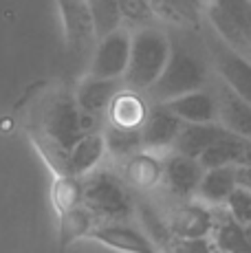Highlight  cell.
Masks as SVG:
<instances>
[{"label":"cell","instance_id":"cell-20","mask_svg":"<svg viewBox=\"0 0 251 253\" xmlns=\"http://www.w3.org/2000/svg\"><path fill=\"white\" fill-rule=\"evenodd\" d=\"M104 157H106L104 130L101 132H86L69 152V172L84 178L95 168H99Z\"/></svg>","mask_w":251,"mask_h":253},{"label":"cell","instance_id":"cell-8","mask_svg":"<svg viewBox=\"0 0 251 253\" xmlns=\"http://www.w3.org/2000/svg\"><path fill=\"white\" fill-rule=\"evenodd\" d=\"M205 168L199 159L181 154L176 150L163 157V187L178 201H190L196 196V187Z\"/></svg>","mask_w":251,"mask_h":253},{"label":"cell","instance_id":"cell-3","mask_svg":"<svg viewBox=\"0 0 251 253\" xmlns=\"http://www.w3.org/2000/svg\"><path fill=\"white\" fill-rule=\"evenodd\" d=\"M207 80H209L207 62L187 44L172 42L166 69L159 75V80L146 90V97L150 104H163V101H170L190 90L205 88Z\"/></svg>","mask_w":251,"mask_h":253},{"label":"cell","instance_id":"cell-31","mask_svg":"<svg viewBox=\"0 0 251 253\" xmlns=\"http://www.w3.org/2000/svg\"><path fill=\"white\" fill-rule=\"evenodd\" d=\"M167 251H187V253H209L216 251V242L211 236H199V238H172L166 247Z\"/></svg>","mask_w":251,"mask_h":253},{"label":"cell","instance_id":"cell-23","mask_svg":"<svg viewBox=\"0 0 251 253\" xmlns=\"http://www.w3.org/2000/svg\"><path fill=\"white\" fill-rule=\"evenodd\" d=\"M247 143H249V139H243V137H238V134L227 132L218 141H214V143L201 154L199 161L205 169L220 168V165H238Z\"/></svg>","mask_w":251,"mask_h":253},{"label":"cell","instance_id":"cell-22","mask_svg":"<svg viewBox=\"0 0 251 253\" xmlns=\"http://www.w3.org/2000/svg\"><path fill=\"white\" fill-rule=\"evenodd\" d=\"M57 218H60V222H57V245H60V249H69L77 240L88 238V233L97 225V218L93 216V211L84 203L66 209Z\"/></svg>","mask_w":251,"mask_h":253},{"label":"cell","instance_id":"cell-14","mask_svg":"<svg viewBox=\"0 0 251 253\" xmlns=\"http://www.w3.org/2000/svg\"><path fill=\"white\" fill-rule=\"evenodd\" d=\"M124 86V80H110V77H95L86 73L80 82H77L73 95L80 106V110H88V113H97L106 117L110 101L115 99Z\"/></svg>","mask_w":251,"mask_h":253},{"label":"cell","instance_id":"cell-2","mask_svg":"<svg viewBox=\"0 0 251 253\" xmlns=\"http://www.w3.org/2000/svg\"><path fill=\"white\" fill-rule=\"evenodd\" d=\"M159 24L161 22L132 29L130 60L128 69L124 73V84L128 88L146 92L166 69L172 40L166 29L159 27Z\"/></svg>","mask_w":251,"mask_h":253},{"label":"cell","instance_id":"cell-1","mask_svg":"<svg viewBox=\"0 0 251 253\" xmlns=\"http://www.w3.org/2000/svg\"><path fill=\"white\" fill-rule=\"evenodd\" d=\"M29 134L53 174L69 172V152L84 137L80 128V106L75 101V95L71 92L53 95L38 115V124L31 126Z\"/></svg>","mask_w":251,"mask_h":253},{"label":"cell","instance_id":"cell-30","mask_svg":"<svg viewBox=\"0 0 251 253\" xmlns=\"http://www.w3.org/2000/svg\"><path fill=\"white\" fill-rule=\"evenodd\" d=\"M225 207L236 222H240L243 227L249 225L251 222V189L245 187V185H236L231 189V194L227 196Z\"/></svg>","mask_w":251,"mask_h":253},{"label":"cell","instance_id":"cell-32","mask_svg":"<svg viewBox=\"0 0 251 253\" xmlns=\"http://www.w3.org/2000/svg\"><path fill=\"white\" fill-rule=\"evenodd\" d=\"M245 233H247V240H249V245H251V222H249V225H245Z\"/></svg>","mask_w":251,"mask_h":253},{"label":"cell","instance_id":"cell-7","mask_svg":"<svg viewBox=\"0 0 251 253\" xmlns=\"http://www.w3.org/2000/svg\"><path fill=\"white\" fill-rule=\"evenodd\" d=\"M130 44H132V29L126 27V24L101 36L95 42L86 73L95 77L124 80V73L128 69L130 60Z\"/></svg>","mask_w":251,"mask_h":253},{"label":"cell","instance_id":"cell-9","mask_svg":"<svg viewBox=\"0 0 251 253\" xmlns=\"http://www.w3.org/2000/svg\"><path fill=\"white\" fill-rule=\"evenodd\" d=\"M181 126L183 121L170 108H166L163 104H150V113L141 126L143 150H150V152L166 157L167 152L174 150Z\"/></svg>","mask_w":251,"mask_h":253},{"label":"cell","instance_id":"cell-16","mask_svg":"<svg viewBox=\"0 0 251 253\" xmlns=\"http://www.w3.org/2000/svg\"><path fill=\"white\" fill-rule=\"evenodd\" d=\"M150 7L159 22H166L176 29H201L205 20L203 0H150Z\"/></svg>","mask_w":251,"mask_h":253},{"label":"cell","instance_id":"cell-29","mask_svg":"<svg viewBox=\"0 0 251 253\" xmlns=\"http://www.w3.org/2000/svg\"><path fill=\"white\" fill-rule=\"evenodd\" d=\"M236 22L251 46V0H211Z\"/></svg>","mask_w":251,"mask_h":253},{"label":"cell","instance_id":"cell-10","mask_svg":"<svg viewBox=\"0 0 251 253\" xmlns=\"http://www.w3.org/2000/svg\"><path fill=\"white\" fill-rule=\"evenodd\" d=\"M167 225H170L172 236L176 238L211 236L216 227V216L209 205L196 201V198H190L167 216Z\"/></svg>","mask_w":251,"mask_h":253},{"label":"cell","instance_id":"cell-11","mask_svg":"<svg viewBox=\"0 0 251 253\" xmlns=\"http://www.w3.org/2000/svg\"><path fill=\"white\" fill-rule=\"evenodd\" d=\"M90 240L117 251H134V253H152L157 251L154 242L143 231L130 227L126 220L117 222H97L88 233Z\"/></svg>","mask_w":251,"mask_h":253},{"label":"cell","instance_id":"cell-25","mask_svg":"<svg viewBox=\"0 0 251 253\" xmlns=\"http://www.w3.org/2000/svg\"><path fill=\"white\" fill-rule=\"evenodd\" d=\"M104 139H106V154H110L113 161H126L130 154L143 150L141 130H126L117 126H104Z\"/></svg>","mask_w":251,"mask_h":253},{"label":"cell","instance_id":"cell-21","mask_svg":"<svg viewBox=\"0 0 251 253\" xmlns=\"http://www.w3.org/2000/svg\"><path fill=\"white\" fill-rule=\"evenodd\" d=\"M211 209H214V216H216V227H214V231H211V238H214V242H216V251L249 253L251 245L247 240L245 227L229 216L225 205H214Z\"/></svg>","mask_w":251,"mask_h":253},{"label":"cell","instance_id":"cell-12","mask_svg":"<svg viewBox=\"0 0 251 253\" xmlns=\"http://www.w3.org/2000/svg\"><path fill=\"white\" fill-rule=\"evenodd\" d=\"M148 113H150V101L146 92L128 88L124 84L106 110V124L126 130H141Z\"/></svg>","mask_w":251,"mask_h":253},{"label":"cell","instance_id":"cell-17","mask_svg":"<svg viewBox=\"0 0 251 253\" xmlns=\"http://www.w3.org/2000/svg\"><path fill=\"white\" fill-rule=\"evenodd\" d=\"M163 106L170 108L181 121H190V124H207V121H216L218 117L216 95L207 92L205 88L178 95L170 101H163Z\"/></svg>","mask_w":251,"mask_h":253},{"label":"cell","instance_id":"cell-6","mask_svg":"<svg viewBox=\"0 0 251 253\" xmlns=\"http://www.w3.org/2000/svg\"><path fill=\"white\" fill-rule=\"evenodd\" d=\"M207 44V55H209L211 64H214L216 73H218L220 82L229 86L238 97L251 104V60L234 51L223 38L216 31L207 33L205 38Z\"/></svg>","mask_w":251,"mask_h":253},{"label":"cell","instance_id":"cell-19","mask_svg":"<svg viewBox=\"0 0 251 253\" xmlns=\"http://www.w3.org/2000/svg\"><path fill=\"white\" fill-rule=\"evenodd\" d=\"M236 165H220V168H209L203 172L201 183L196 187V201L205 205H225L227 196L236 187Z\"/></svg>","mask_w":251,"mask_h":253},{"label":"cell","instance_id":"cell-28","mask_svg":"<svg viewBox=\"0 0 251 253\" xmlns=\"http://www.w3.org/2000/svg\"><path fill=\"white\" fill-rule=\"evenodd\" d=\"M119 9H122L124 24H128L130 29L137 27H148V24H157L159 18L154 16L150 0H117Z\"/></svg>","mask_w":251,"mask_h":253},{"label":"cell","instance_id":"cell-18","mask_svg":"<svg viewBox=\"0 0 251 253\" xmlns=\"http://www.w3.org/2000/svg\"><path fill=\"white\" fill-rule=\"evenodd\" d=\"M223 134H227V130L218 121H207V124H190V121H183L181 132L176 137L174 150L187 157L199 159L207 148H209L214 141H218Z\"/></svg>","mask_w":251,"mask_h":253},{"label":"cell","instance_id":"cell-15","mask_svg":"<svg viewBox=\"0 0 251 253\" xmlns=\"http://www.w3.org/2000/svg\"><path fill=\"white\" fill-rule=\"evenodd\" d=\"M216 104H218V121L220 126L231 134H238L243 139L251 141V104L238 97L229 86L220 84L218 95H216Z\"/></svg>","mask_w":251,"mask_h":253},{"label":"cell","instance_id":"cell-26","mask_svg":"<svg viewBox=\"0 0 251 253\" xmlns=\"http://www.w3.org/2000/svg\"><path fill=\"white\" fill-rule=\"evenodd\" d=\"M86 7H88L97 40L124 24V16L117 0H86Z\"/></svg>","mask_w":251,"mask_h":253},{"label":"cell","instance_id":"cell-5","mask_svg":"<svg viewBox=\"0 0 251 253\" xmlns=\"http://www.w3.org/2000/svg\"><path fill=\"white\" fill-rule=\"evenodd\" d=\"M57 4H60L62 22H64V38L71 62L77 69H88L97 36H95L86 0H57Z\"/></svg>","mask_w":251,"mask_h":253},{"label":"cell","instance_id":"cell-13","mask_svg":"<svg viewBox=\"0 0 251 253\" xmlns=\"http://www.w3.org/2000/svg\"><path fill=\"white\" fill-rule=\"evenodd\" d=\"M122 178L139 192H152L163 185V157L150 150H139L122 161Z\"/></svg>","mask_w":251,"mask_h":253},{"label":"cell","instance_id":"cell-24","mask_svg":"<svg viewBox=\"0 0 251 253\" xmlns=\"http://www.w3.org/2000/svg\"><path fill=\"white\" fill-rule=\"evenodd\" d=\"M51 203L55 207L57 216L64 213L66 209L77 207L84 203V178L77 174H55L51 187Z\"/></svg>","mask_w":251,"mask_h":253},{"label":"cell","instance_id":"cell-27","mask_svg":"<svg viewBox=\"0 0 251 253\" xmlns=\"http://www.w3.org/2000/svg\"><path fill=\"white\" fill-rule=\"evenodd\" d=\"M134 211L139 213L143 233L154 242V247H157V249H166L167 242L174 238L170 231V225H167V218L163 220L150 203H134Z\"/></svg>","mask_w":251,"mask_h":253},{"label":"cell","instance_id":"cell-4","mask_svg":"<svg viewBox=\"0 0 251 253\" xmlns=\"http://www.w3.org/2000/svg\"><path fill=\"white\" fill-rule=\"evenodd\" d=\"M84 205L93 211L97 222L128 220L134 213L130 185L113 169L104 168H95L84 176Z\"/></svg>","mask_w":251,"mask_h":253}]
</instances>
